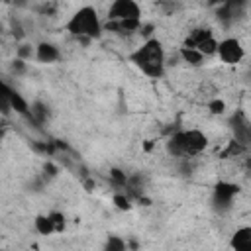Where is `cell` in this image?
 <instances>
[{
  "label": "cell",
  "instance_id": "obj_1",
  "mask_svg": "<svg viewBox=\"0 0 251 251\" xmlns=\"http://www.w3.org/2000/svg\"><path fill=\"white\" fill-rule=\"evenodd\" d=\"M131 63L149 78H159L165 73V49L163 43L155 37H147L131 55Z\"/></svg>",
  "mask_w": 251,
  "mask_h": 251
},
{
  "label": "cell",
  "instance_id": "obj_2",
  "mask_svg": "<svg viewBox=\"0 0 251 251\" xmlns=\"http://www.w3.org/2000/svg\"><path fill=\"white\" fill-rule=\"evenodd\" d=\"M67 31L78 39H96L102 35V22L98 18V12L92 6L78 8L67 22Z\"/></svg>",
  "mask_w": 251,
  "mask_h": 251
},
{
  "label": "cell",
  "instance_id": "obj_3",
  "mask_svg": "<svg viewBox=\"0 0 251 251\" xmlns=\"http://www.w3.org/2000/svg\"><path fill=\"white\" fill-rule=\"evenodd\" d=\"M208 145V137L200 129H180L171 135L167 141V149L173 157H194L202 153Z\"/></svg>",
  "mask_w": 251,
  "mask_h": 251
},
{
  "label": "cell",
  "instance_id": "obj_4",
  "mask_svg": "<svg viewBox=\"0 0 251 251\" xmlns=\"http://www.w3.org/2000/svg\"><path fill=\"white\" fill-rule=\"evenodd\" d=\"M108 22L118 20H141V8L135 0H114L106 14Z\"/></svg>",
  "mask_w": 251,
  "mask_h": 251
},
{
  "label": "cell",
  "instance_id": "obj_5",
  "mask_svg": "<svg viewBox=\"0 0 251 251\" xmlns=\"http://www.w3.org/2000/svg\"><path fill=\"white\" fill-rule=\"evenodd\" d=\"M216 55H218L220 61L226 63V65H237V63L245 57V49H243V45L239 43V39H235V37H226V39L218 41Z\"/></svg>",
  "mask_w": 251,
  "mask_h": 251
},
{
  "label": "cell",
  "instance_id": "obj_6",
  "mask_svg": "<svg viewBox=\"0 0 251 251\" xmlns=\"http://www.w3.org/2000/svg\"><path fill=\"white\" fill-rule=\"evenodd\" d=\"M237 184L233 182H226V180H220L214 188V202L220 206V208H229L233 196L237 194Z\"/></svg>",
  "mask_w": 251,
  "mask_h": 251
},
{
  "label": "cell",
  "instance_id": "obj_7",
  "mask_svg": "<svg viewBox=\"0 0 251 251\" xmlns=\"http://www.w3.org/2000/svg\"><path fill=\"white\" fill-rule=\"evenodd\" d=\"M231 127H233V133H235V141L247 145V141H249V122L245 120L243 114H235L231 118Z\"/></svg>",
  "mask_w": 251,
  "mask_h": 251
},
{
  "label": "cell",
  "instance_id": "obj_8",
  "mask_svg": "<svg viewBox=\"0 0 251 251\" xmlns=\"http://www.w3.org/2000/svg\"><path fill=\"white\" fill-rule=\"evenodd\" d=\"M33 55H35V59H37L39 63H55V61L59 59V49H57L53 43L43 41V43H39V45L35 47Z\"/></svg>",
  "mask_w": 251,
  "mask_h": 251
},
{
  "label": "cell",
  "instance_id": "obj_9",
  "mask_svg": "<svg viewBox=\"0 0 251 251\" xmlns=\"http://www.w3.org/2000/svg\"><path fill=\"white\" fill-rule=\"evenodd\" d=\"M229 245L237 251H249L251 249V227H239L233 233Z\"/></svg>",
  "mask_w": 251,
  "mask_h": 251
},
{
  "label": "cell",
  "instance_id": "obj_10",
  "mask_svg": "<svg viewBox=\"0 0 251 251\" xmlns=\"http://www.w3.org/2000/svg\"><path fill=\"white\" fill-rule=\"evenodd\" d=\"M114 33H133L141 27V20H118V22H108L106 25Z\"/></svg>",
  "mask_w": 251,
  "mask_h": 251
},
{
  "label": "cell",
  "instance_id": "obj_11",
  "mask_svg": "<svg viewBox=\"0 0 251 251\" xmlns=\"http://www.w3.org/2000/svg\"><path fill=\"white\" fill-rule=\"evenodd\" d=\"M47 118H49V110H47V106L43 102L37 100V102H33L29 106V116H27L29 122H33L35 126H41V124L47 122Z\"/></svg>",
  "mask_w": 251,
  "mask_h": 251
},
{
  "label": "cell",
  "instance_id": "obj_12",
  "mask_svg": "<svg viewBox=\"0 0 251 251\" xmlns=\"http://www.w3.org/2000/svg\"><path fill=\"white\" fill-rule=\"evenodd\" d=\"M33 226H35V231L41 233V235H51L55 233V224L51 220L49 214H39L35 220H33Z\"/></svg>",
  "mask_w": 251,
  "mask_h": 251
},
{
  "label": "cell",
  "instance_id": "obj_13",
  "mask_svg": "<svg viewBox=\"0 0 251 251\" xmlns=\"http://www.w3.org/2000/svg\"><path fill=\"white\" fill-rule=\"evenodd\" d=\"M12 86L8 82H4L0 78V114L2 116H10L12 112V106H10V96H12Z\"/></svg>",
  "mask_w": 251,
  "mask_h": 251
},
{
  "label": "cell",
  "instance_id": "obj_14",
  "mask_svg": "<svg viewBox=\"0 0 251 251\" xmlns=\"http://www.w3.org/2000/svg\"><path fill=\"white\" fill-rule=\"evenodd\" d=\"M180 57H182L184 63H188V65H192V67H200V65L204 63V55H202L198 49H194V47L182 45V47H180Z\"/></svg>",
  "mask_w": 251,
  "mask_h": 251
},
{
  "label": "cell",
  "instance_id": "obj_15",
  "mask_svg": "<svg viewBox=\"0 0 251 251\" xmlns=\"http://www.w3.org/2000/svg\"><path fill=\"white\" fill-rule=\"evenodd\" d=\"M10 106H12V112H16V114H20V116H24V118L29 116V104H27L25 98H24L20 92H16V90H12Z\"/></svg>",
  "mask_w": 251,
  "mask_h": 251
},
{
  "label": "cell",
  "instance_id": "obj_16",
  "mask_svg": "<svg viewBox=\"0 0 251 251\" xmlns=\"http://www.w3.org/2000/svg\"><path fill=\"white\" fill-rule=\"evenodd\" d=\"M194 49H198L204 57H208V55H216V49H218V39L214 37V33L212 35H208V37H204V39H200L196 45H194Z\"/></svg>",
  "mask_w": 251,
  "mask_h": 251
},
{
  "label": "cell",
  "instance_id": "obj_17",
  "mask_svg": "<svg viewBox=\"0 0 251 251\" xmlns=\"http://www.w3.org/2000/svg\"><path fill=\"white\" fill-rule=\"evenodd\" d=\"M106 249H108V251H124V249H126V241L120 239V237H116V235H112V237L106 241Z\"/></svg>",
  "mask_w": 251,
  "mask_h": 251
},
{
  "label": "cell",
  "instance_id": "obj_18",
  "mask_svg": "<svg viewBox=\"0 0 251 251\" xmlns=\"http://www.w3.org/2000/svg\"><path fill=\"white\" fill-rule=\"evenodd\" d=\"M208 108H210L212 114H224V110H226V102L220 100V98H212V100L208 102Z\"/></svg>",
  "mask_w": 251,
  "mask_h": 251
},
{
  "label": "cell",
  "instance_id": "obj_19",
  "mask_svg": "<svg viewBox=\"0 0 251 251\" xmlns=\"http://www.w3.org/2000/svg\"><path fill=\"white\" fill-rule=\"evenodd\" d=\"M110 178H112L116 184H120V186L127 184V176H126V173H122L120 169H112V171H110Z\"/></svg>",
  "mask_w": 251,
  "mask_h": 251
},
{
  "label": "cell",
  "instance_id": "obj_20",
  "mask_svg": "<svg viewBox=\"0 0 251 251\" xmlns=\"http://www.w3.org/2000/svg\"><path fill=\"white\" fill-rule=\"evenodd\" d=\"M49 216H51V220H53V224H55V231H63V229H65V216L59 214V212H53V214H49Z\"/></svg>",
  "mask_w": 251,
  "mask_h": 251
},
{
  "label": "cell",
  "instance_id": "obj_21",
  "mask_svg": "<svg viewBox=\"0 0 251 251\" xmlns=\"http://www.w3.org/2000/svg\"><path fill=\"white\" fill-rule=\"evenodd\" d=\"M114 204L120 208V210H127L129 208V198L126 194H116L114 196Z\"/></svg>",
  "mask_w": 251,
  "mask_h": 251
},
{
  "label": "cell",
  "instance_id": "obj_22",
  "mask_svg": "<svg viewBox=\"0 0 251 251\" xmlns=\"http://www.w3.org/2000/svg\"><path fill=\"white\" fill-rule=\"evenodd\" d=\"M24 71H25V61H24V59H16V61L12 63V73L22 75Z\"/></svg>",
  "mask_w": 251,
  "mask_h": 251
},
{
  "label": "cell",
  "instance_id": "obj_23",
  "mask_svg": "<svg viewBox=\"0 0 251 251\" xmlns=\"http://www.w3.org/2000/svg\"><path fill=\"white\" fill-rule=\"evenodd\" d=\"M31 55H33V49L29 45H22L18 49V59H25V57H31Z\"/></svg>",
  "mask_w": 251,
  "mask_h": 251
}]
</instances>
